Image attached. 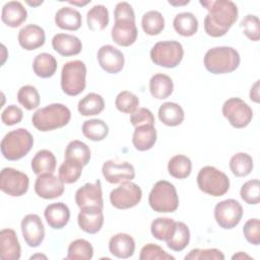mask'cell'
Wrapping results in <instances>:
<instances>
[{"instance_id":"cell-19","label":"cell","mask_w":260,"mask_h":260,"mask_svg":"<svg viewBox=\"0 0 260 260\" xmlns=\"http://www.w3.org/2000/svg\"><path fill=\"white\" fill-rule=\"evenodd\" d=\"M79 228L87 234H96L100 232L104 224L103 209L99 207H83L77 216Z\"/></svg>"},{"instance_id":"cell-32","label":"cell","mask_w":260,"mask_h":260,"mask_svg":"<svg viewBox=\"0 0 260 260\" xmlns=\"http://www.w3.org/2000/svg\"><path fill=\"white\" fill-rule=\"evenodd\" d=\"M176 32L182 37H192L198 30V20L191 12L178 13L173 21Z\"/></svg>"},{"instance_id":"cell-13","label":"cell","mask_w":260,"mask_h":260,"mask_svg":"<svg viewBox=\"0 0 260 260\" xmlns=\"http://www.w3.org/2000/svg\"><path fill=\"white\" fill-rule=\"evenodd\" d=\"M20 228L22 237L29 247L36 248L44 241L45 228L41 217L38 214L30 213L25 215L21 220Z\"/></svg>"},{"instance_id":"cell-46","label":"cell","mask_w":260,"mask_h":260,"mask_svg":"<svg viewBox=\"0 0 260 260\" xmlns=\"http://www.w3.org/2000/svg\"><path fill=\"white\" fill-rule=\"evenodd\" d=\"M241 198L248 204H258L260 201V182L257 179L249 180L240 190Z\"/></svg>"},{"instance_id":"cell-7","label":"cell","mask_w":260,"mask_h":260,"mask_svg":"<svg viewBox=\"0 0 260 260\" xmlns=\"http://www.w3.org/2000/svg\"><path fill=\"white\" fill-rule=\"evenodd\" d=\"M197 185L203 193L213 197H219L229 191L230 179L218 169L206 166L197 175Z\"/></svg>"},{"instance_id":"cell-14","label":"cell","mask_w":260,"mask_h":260,"mask_svg":"<svg viewBox=\"0 0 260 260\" xmlns=\"http://www.w3.org/2000/svg\"><path fill=\"white\" fill-rule=\"evenodd\" d=\"M102 173L106 181L111 184L131 181L135 178V169L127 161L116 162L114 160H107L103 165Z\"/></svg>"},{"instance_id":"cell-4","label":"cell","mask_w":260,"mask_h":260,"mask_svg":"<svg viewBox=\"0 0 260 260\" xmlns=\"http://www.w3.org/2000/svg\"><path fill=\"white\" fill-rule=\"evenodd\" d=\"M34 145V137L24 128L8 132L1 140L2 155L8 160H18L26 155Z\"/></svg>"},{"instance_id":"cell-10","label":"cell","mask_w":260,"mask_h":260,"mask_svg":"<svg viewBox=\"0 0 260 260\" xmlns=\"http://www.w3.org/2000/svg\"><path fill=\"white\" fill-rule=\"evenodd\" d=\"M142 198L141 188L130 181L122 182L110 193L111 204L118 209H128L136 206Z\"/></svg>"},{"instance_id":"cell-29","label":"cell","mask_w":260,"mask_h":260,"mask_svg":"<svg viewBox=\"0 0 260 260\" xmlns=\"http://www.w3.org/2000/svg\"><path fill=\"white\" fill-rule=\"evenodd\" d=\"M173 90V80L167 74L156 73L149 80V91L154 99L165 100L172 94Z\"/></svg>"},{"instance_id":"cell-31","label":"cell","mask_w":260,"mask_h":260,"mask_svg":"<svg viewBox=\"0 0 260 260\" xmlns=\"http://www.w3.org/2000/svg\"><path fill=\"white\" fill-rule=\"evenodd\" d=\"M57 67V60L49 53H41L32 61V70L41 78L52 77L56 73Z\"/></svg>"},{"instance_id":"cell-12","label":"cell","mask_w":260,"mask_h":260,"mask_svg":"<svg viewBox=\"0 0 260 260\" xmlns=\"http://www.w3.org/2000/svg\"><path fill=\"white\" fill-rule=\"evenodd\" d=\"M243 216V207L235 199H225L218 202L214 207V218L217 224L231 230L237 226Z\"/></svg>"},{"instance_id":"cell-8","label":"cell","mask_w":260,"mask_h":260,"mask_svg":"<svg viewBox=\"0 0 260 260\" xmlns=\"http://www.w3.org/2000/svg\"><path fill=\"white\" fill-rule=\"evenodd\" d=\"M184 56V49L181 43L177 41L157 42L150 50L151 61L160 67L175 68Z\"/></svg>"},{"instance_id":"cell-45","label":"cell","mask_w":260,"mask_h":260,"mask_svg":"<svg viewBox=\"0 0 260 260\" xmlns=\"http://www.w3.org/2000/svg\"><path fill=\"white\" fill-rule=\"evenodd\" d=\"M115 106L122 113L132 114L138 109L139 99L136 94L128 90H123L116 96Z\"/></svg>"},{"instance_id":"cell-47","label":"cell","mask_w":260,"mask_h":260,"mask_svg":"<svg viewBox=\"0 0 260 260\" xmlns=\"http://www.w3.org/2000/svg\"><path fill=\"white\" fill-rule=\"evenodd\" d=\"M243 34L251 41L258 42L260 39V23L259 18L254 14L246 15L240 22Z\"/></svg>"},{"instance_id":"cell-23","label":"cell","mask_w":260,"mask_h":260,"mask_svg":"<svg viewBox=\"0 0 260 260\" xmlns=\"http://www.w3.org/2000/svg\"><path fill=\"white\" fill-rule=\"evenodd\" d=\"M45 218L54 230L63 229L70 219V210L63 202H56L49 204L44 211Z\"/></svg>"},{"instance_id":"cell-6","label":"cell","mask_w":260,"mask_h":260,"mask_svg":"<svg viewBox=\"0 0 260 260\" xmlns=\"http://www.w3.org/2000/svg\"><path fill=\"white\" fill-rule=\"evenodd\" d=\"M86 66L80 60H73L65 63L61 71V88L70 96L81 93L86 85Z\"/></svg>"},{"instance_id":"cell-56","label":"cell","mask_w":260,"mask_h":260,"mask_svg":"<svg viewBox=\"0 0 260 260\" xmlns=\"http://www.w3.org/2000/svg\"><path fill=\"white\" fill-rule=\"evenodd\" d=\"M90 1H85V2H75V1H69L70 4H73V5H78V6H83V5H86L87 3H89Z\"/></svg>"},{"instance_id":"cell-18","label":"cell","mask_w":260,"mask_h":260,"mask_svg":"<svg viewBox=\"0 0 260 260\" xmlns=\"http://www.w3.org/2000/svg\"><path fill=\"white\" fill-rule=\"evenodd\" d=\"M138 30L135 21L129 19L115 20L112 27V40L119 46L129 47L133 45L137 39Z\"/></svg>"},{"instance_id":"cell-43","label":"cell","mask_w":260,"mask_h":260,"mask_svg":"<svg viewBox=\"0 0 260 260\" xmlns=\"http://www.w3.org/2000/svg\"><path fill=\"white\" fill-rule=\"evenodd\" d=\"M83 166L71 159H65L59 168V178L65 184H73L78 181L82 174Z\"/></svg>"},{"instance_id":"cell-53","label":"cell","mask_w":260,"mask_h":260,"mask_svg":"<svg viewBox=\"0 0 260 260\" xmlns=\"http://www.w3.org/2000/svg\"><path fill=\"white\" fill-rule=\"evenodd\" d=\"M115 20L129 19L135 21V13L132 6L127 2H119L114 10Z\"/></svg>"},{"instance_id":"cell-40","label":"cell","mask_w":260,"mask_h":260,"mask_svg":"<svg viewBox=\"0 0 260 260\" xmlns=\"http://www.w3.org/2000/svg\"><path fill=\"white\" fill-rule=\"evenodd\" d=\"M230 169L236 177H246L253 170V158L246 152H238L231 157Z\"/></svg>"},{"instance_id":"cell-26","label":"cell","mask_w":260,"mask_h":260,"mask_svg":"<svg viewBox=\"0 0 260 260\" xmlns=\"http://www.w3.org/2000/svg\"><path fill=\"white\" fill-rule=\"evenodd\" d=\"M55 23L65 30H77L82 24L81 14L72 7H62L55 14Z\"/></svg>"},{"instance_id":"cell-36","label":"cell","mask_w":260,"mask_h":260,"mask_svg":"<svg viewBox=\"0 0 260 260\" xmlns=\"http://www.w3.org/2000/svg\"><path fill=\"white\" fill-rule=\"evenodd\" d=\"M81 130L83 135L91 141H102L109 134V127L107 123L101 119L84 121Z\"/></svg>"},{"instance_id":"cell-5","label":"cell","mask_w":260,"mask_h":260,"mask_svg":"<svg viewBox=\"0 0 260 260\" xmlns=\"http://www.w3.org/2000/svg\"><path fill=\"white\" fill-rule=\"evenodd\" d=\"M148 203L151 209L156 212L176 211L179 207V196L175 186L166 180L156 182L149 193Z\"/></svg>"},{"instance_id":"cell-1","label":"cell","mask_w":260,"mask_h":260,"mask_svg":"<svg viewBox=\"0 0 260 260\" xmlns=\"http://www.w3.org/2000/svg\"><path fill=\"white\" fill-rule=\"evenodd\" d=\"M208 13L204 18V30L212 38L224 36L238 19V7L231 0L200 1Z\"/></svg>"},{"instance_id":"cell-57","label":"cell","mask_w":260,"mask_h":260,"mask_svg":"<svg viewBox=\"0 0 260 260\" xmlns=\"http://www.w3.org/2000/svg\"><path fill=\"white\" fill-rule=\"evenodd\" d=\"M26 3L30 6H38V5H41L43 3V1H38V2H29V1H26Z\"/></svg>"},{"instance_id":"cell-54","label":"cell","mask_w":260,"mask_h":260,"mask_svg":"<svg viewBox=\"0 0 260 260\" xmlns=\"http://www.w3.org/2000/svg\"><path fill=\"white\" fill-rule=\"evenodd\" d=\"M250 99L255 103H259V80H257L251 87Z\"/></svg>"},{"instance_id":"cell-22","label":"cell","mask_w":260,"mask_h":260,"mask_svg":"<svg viewBox=\"0 0 260 260\" xmlns=\"http://www.w3.org/2000/svg\"><path fill=\"white\" fill-rule=\"evenodd\" d=\"M53 49L64 57L78 55L82 50L81 41L72 35L57 34L52 39Z\"/></svg>"},{"instance_id":"cell-41","label":"cell","mask_w":260,"mask_h":260,"mask_svg":"<svg viewBox=\"0 0 260 260\" xmlns=\"http://www.w3.org/2000/svg\"><path fill=\"white\" fill-rule=\"evenodd\" d=\"M93 256L91 244L84 239H77L70 243L66 259L69 260H89Z\"/></svg>"},{"instance_id":"cell-38","label":"cell","mask_w":260,"mask_h":260,"mask_svg":"<svg viewBox=\"0 0 260 260\" xmlns=\"http://www.w3.org/2000/svg\"><path fill=\"white\" fill-rule=\"evenodd\" d=\"M141 26L143 31L148 36L159 35L165 28V18L159 11H147L142 16Z\"/></svg>"},{"instance_id":"cell-51","label":"cell","mask_w":260,"mask_h":260,"mask_svg":"<svg viewBox=\"0 0 260 260\" xmlns=\"http://www.w3.org/2000/svg\"><path fill=\"white\" fill-rule=\"evenodd\" d=\"M130 122L134 127L141 125H154V117L150 110L139 108L130 116Z\"/></svg>"},{"instance_id":"cell-42","label":"cell","mask_w":260,"mask_h":260,"mask_svg":"<svg viewBox=\"0 0 260 260\" xmlns=\"http://www.w3.org/2000/svg\"><path fill=\"white\" fill-rule=\"evenodd\" d=\"M190 242V231L186 223L176 221V230L172 238L167 241V246L176 252L183 251Z\"/></svg>"},{"instance_id":"cell-17","label":"cell","mask_w":260,"mask_h":260,"mask_svg":"<svg viewBox=\"0 0 260 260\" xmlns=\"http://www.w3.org/2000/svg\"><path fill=\"white\" fill-rule=\"evenodd\" d=\"M75 202L79 208L99 207L104 208L103 193L101 181L96 180L94 184L86 183L75 192Z\"/></svg>"},{"instance_id":"cell-52","label":"cell","mask_w":260,"mask_h":260,"mask_svg":"<svg viewBox=\"0 0 260 260\" xmlns=\"http://www.w3.org/2000/svg\"><path fill=\"white\" fill-rule=\"evenodd\" d=\"M22 110L15 105H10L6 107L1 114V120L7 126H12L19 123L22 120Z\"/></svg>"},{"instance_id":"cell-35","label":"cell","mask_w":260,"mask_h":260,"mask_svg":"<svg viewBox=\"0 0 260 260\" xmlns=\"http://www.w3.org/2000/svg\"><path fill=\"white\" fill-rule=\"evenodd\" d=\"M87 26L92 31H100L109 24V11L104 5H94L86 14Z\"/></svg>"},{"instance_id":"cell-50","label":"cell","mask_w":260,"mask_h":260,"mask_svg":"<svg viewBox=\"0 0 260 260\" xmlns=\"http://www.w3.org/2000/svg\"><path fill=\"white\" fill-rule=\"evenodd\" d=\"M243 234L246 240L255 246L260 244V221L258 218H250L243 228Z\"/></svg>"},{"instance_id":"cell-21","label":"cell","mask_w":260,"mask_h":260,"mask_svg":"<svg viewBox=\"0 0 260 260\" xmlns=\"http://www.w3.org/2000/svg\"><path fill=\"white\" fill-rule=\"evenodd\" d=\"M21 248L16 233L11 229L0 232V255L3 260H18Z\"/></svg>"},{"instance_id":"cell-58","label":"cell","mask_w":260,"mask_h":260,"mask_svg":"<svg viewBox=\"0 0 260 260\" xmlns=\"http://www.w3.org/2000/svg\"><path fill=\"white\" fill-rule=\"evenodd\" d=\"M35 258H44V259H47V257L44 256V255H34V256L30 257V259H35Z\"/></svg>"},{"instance_id":"cell-27","label":"cell","mask_w":260,"mask_h":260,"mask_svg":"<svg viewBox=\"0 0 260 260\" xmlns=\"http://www.w3.org/2000/svg\"><path fill=\"white\" fill-rule=\"evenodd\" d=\"M156 142V130L154 125H141L135 127L132 143L139 151H145L154 145Z\"/></svg>"},{"instance_id":"cell-37","label":"cell","mask_w":260,"mask_h":260,"mask_svg":"<svg viewBox=\"0 0 260 260\" xmlns=\"http://www.w3.org/2000/svg\"><path fill=\"white\" fill-rule=\"evenodd\" d=\"M176 230V221L169 217H157L150 225L152 236L159 241H169Z\"/></svg>"},{"instance_id":"cell-33","label":"cell","mask_w":260,"mask_h":260,"mask_svg":"<svg viewBox=\"0 0 260 260\" xmlns=\"http://www.w3.org/2000/svg\"><path fill=\"white\" fill-rule=\"evenodd\" d=\"M105 109V102L101 94L95 92H89L82 98L77 105L78 112L84 116H94L102 113Z\"/></svg>"},{"instance_id":"cell-25","label":"cell","mask_w":260,"mask_h":260,"mask_svg":"<svg viewBox=\"0 0 260 260\" xmlns=\"http://www.w3.org/2000/svg\"><path fill=\"white\" fill-rule=\"evenodd\" d=\"M27 18V11L19 1H9L4 4L1 19L9 27L20 26Z\"/></svg>"},{"instance_id":"cell-20","label":"cell","mask_w":260,"mask_h":260,"mask_svg":"<svg viewBox=\"0 0 260 260\" xmlns=\"http://www.w3.org/2000/svg\"><path fill=\"white\" fill-rule=\"evenodd\" d=\"M18 43L26 51H34L45 44V30L37 24H27L18 32Z\"/></svg>"},{"instance_id":"cell-16","label":"cell","mask_w":260,"mask_h":260,"mask_svg":"<svg viewBox=\"0 0 260 260\" xmlns=\"http://www.w3.org/2000/svg\"><path fill=\"white\" fill-rule=\"evenodd\" d=\"M96 57L100 66L108 73H119L125 64L123 53L112 45L102 46L98 51Z\"/></svg>"},{"instance_id":"cell-34","label":"cell","mask_w":260,"mask_h":260,"mask_svg":"<svg viewBox=\"0 0 260 260\" xmlns=\"http://www.w3.org/2000/svg\"><path fill=\"white\" fill-rule=\"evenodd\" d=\"M64 156L65 159L77 161L84 167L90 160V149L84 142L80 140H72L66 146Z\"/></svg>"},{"instance_id":"cell-48","label":"cell","mask_w":260,"mask_h":260,"mask_svg":"<svg viewBox=\"0 0 260 260\" xmlns=\"http://www.w3.org/2000/svg\"><path fill=\"white\" fill-rule=\"evenodd\" d=\"M140 260H175V257L168 254L160 246L149 243L140 250Z\"/></svg>"},{"instance_id":"cell-39","label":"cell","mask_w":260,"mask_h":260,"mask_svg":"<svg viewBox=\"0 0 260 260\" xmlns=\"http://www.w3.org/2000/svg\"><path fill=\"white\" fill-rule=\"evenodd\" d=\"M169 174L176 179H186L192 171V162L190 158L184 154L173 156L168 164Z\"/></svg>"},{"instance_id":"cell-2","label":"cell","mask_w":260,"mask_h":260,"mask_svg":"<svg viewBox=\"0 0 260 260\" xmlns=\"http://www.w3.org/2000/svg\"><path fill=\"white\" fill-rule=\"evenodd\" d=\"M70 119V110L63 104L55 103L37 110L31 117V123L39 131L47 132L66 126Z\"/></svg>"},{"instance_id":"cell-15","label":"cell","mask_w":260,"mask_h":260,"mask_svg":"<svg viewBox=\"0 0 260 260\" xmlns=\"http://www.w3.org/2000/svg\"><path fill=\"white\" fill-rule=\"evenodd\" d=\"M35 192L44 199L58 198L64 193V182L53 174L39 175L35 183Z\"/></svg>"},{"instance_id":"cell-30","label":"cell","mask_w":260,"mask_h":260,"mask_svg":"<svg viewBox=\"0 0 260 260\" xmlns=\"http://www.w3.org/2000/svg\"><path fill=\"white\" fill-rule=\"evenodd\" d=\"M56 157L48 149L39 150L31 159L30 166L36 175L53 174L56 170Z\"/></svg>"},{"instance_id":"cell-3","label":"cell","mask_w":260,"mask_h":260,"mask_svg":"<svg viewBox=\"0 0 260 260\" xmlns=\"http://www.w3.org/2000/svg\"><path fill=\"white\" fill-rule=\"evenodd\" d=\"M240 61L238 51L226 46L209 49L203 59L204 67L212 74L231 73L239 67Z\"/></svg>"},{"instance_id":"cell-11","label":"cell","mask_w":260,"mask_h":260,"mask_svg":"<svg viewBox=\"0 0 260 260\" xmlns=\"http://www.w3.org/2000/svg\"><path fill=\"white\" fill-rule=\"evenodd\" d=\"M29 179L26 174L13 168H4L0 174V189L12 197L24 195L28 190Z\"/></svg>"},{"instance_id":"cell-49","label":"cell","mask_w":260,"mask_h":260,"mask_svg":"<svg viewBox=\"0 0 260 260\" xmlns=\"http://www.w3.org/2000/svg\"><path fill=\"white\" fill-rule=\"evenodd\" d=\"M186 260H223L224 255L218 249H192L186 256Z\"/></svg>"},{"instance_id":"cell-59","label":"cell","mask_w":260,"mask_h":260,"mask_svg":"<svg viewBox=\"0 0 260 260\" xmlns=\"http://www.w3.org/2000/svg\"><path fill=\"white\" fill-rule=\"evenodd\" d=\"M170 4H172V5H184V4H188L189 3V1H184L183 3H173V2H169Z\"/></svg>"},{"instance_id":"cell-24","label":"cell","mask_w":260,"mask_h":260,"mask_svg":"<svg viewBox=\"0 0 260 260\" xmlns=\"http://www.w3.org/2000/svg\"><path fill=\"white\" fill-rule=\"evenodd\" d=\"M109 250L117 258H130L135 251V241L128 234H116L109 241Z\"/></svg>"},{"instance_id":"cell-55","label":"cell","mask_w":260,"mask_h":260,"mask_svg":"<svg viewBox=\"0 0 260 260\" xmlns=\"http://www.w3.org/2000/svg\"><path fill=\"white\" fill-rule=\"evenodd\" d=\"M232 259H251V257H250L249 255L243 253V252H239V253L235 254V255L232 257Z\"/></svg>"},{"instance_id":"cell-9","label":"cell","mask_w":260,"mask_h":260,"mask_svg":"<svg viewBox=\"0 0 260 260\" xmlns=\"http://www.w3.org/2000/svg\"><path fill=\"white\" fill-rule=\"evenodd\" d=\"M223 117L235 128L247 127L253 118L251 107L240 98H231L224 102L221 109Z\"/></svg>"},{"instance_id":"cell-44","label":"cell","mask_w":260,"mask_h":260,"mask_svg":"<svg viewBox=\"0 0 260 260\" xmlns=\"http://www.w3.org/2000/svg\"><path fill=\"white\" fill-rule=\"evenodd\" d=\"M18 103L27 111L37 109L40 106L41 98L38 89L32 85L21 86L17 92Z\"/></svg>"},{"instance_id":"cell-28","label":"cell","mask_w":260,"mask_h":260,"mask_svg":"<svg viewBox=\"0 0 260 260\" xmlns=\"http://www.w3.org/2000/svg\"><path fill=\"white\" fill-rule=\"evenodd\" d=\"M158 118L161 123L167 126L175 127L180 125L185 118L184 110L182 107L173 102L164 103L158 109Z\"/></svg>"}]
</instances>
